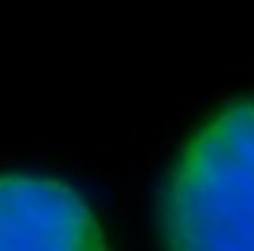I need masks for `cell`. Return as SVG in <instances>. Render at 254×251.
Returning <instances> with one entry per match:
<instances>
[{"label": "cell", "instance_id": "2", "mask_svg": "<svg viewBox=\"0 0 254 251\" xmlns=\"http://www.w3.org/2000/svg\"><path fill=\"white\" fill-rule=\"evenodd\" d=\"M0 251H108L90 200L48 174H0Z\"/></svg>", "mask_w": 254, "mask_h": 251}, {"label": "cell", "instance_id": "1", "mask_svg": "<svg viewBox=\"0 0 254 251\" xmlns=\"http://www.w3.org/2000/svg\"><path fill=\"white\" fill-rule=\"evenodd\" d=\"M162 251H254V96L189 135L156 203Z\"/></svg>", "mask_w": 254, "mask_h": 251}]
</instances>
